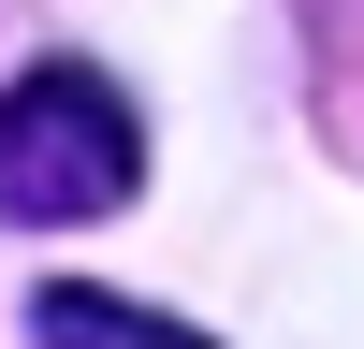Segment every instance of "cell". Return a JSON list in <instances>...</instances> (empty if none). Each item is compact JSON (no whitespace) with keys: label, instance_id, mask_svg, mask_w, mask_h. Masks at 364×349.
<instances>
[{"label":"cell","instance_id":"1","mask_svg":"<svg viewBox=\"0 0 364 349\" xmlns=\"http://www.w3.org/2000/svg\"><path fill=\"white\" fill-rule=\"evenodd\" d=\"M146 189V116L117 102V73L87 58H29L0 87V218L58 233V218H117Z\"/></svg>","mask_w":364,"mask_h":349},{"label":"cell","instance_id":"2","mask_svg":"<svg viewBox=\"0 0 364 349\" xmlns=\"http://www.w3.org/2000/svg\"><path fill=\"white\" fill-rule=\"evenodd\" d=\"M29 349H219V335H190V320L132 306V291H87V277H44V291H29Z\"/></svg>","mask_w":364,"mask_h":349}]
</instances>
